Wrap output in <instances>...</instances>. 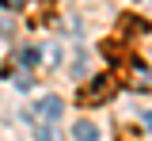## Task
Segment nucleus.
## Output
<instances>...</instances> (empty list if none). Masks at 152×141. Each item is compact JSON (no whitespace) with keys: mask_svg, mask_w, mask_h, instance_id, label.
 I'll use <instances>...</instances> for the list:
<instances>
[{"mask_svg":"<svg viewBox=\"0 0 152 141\" xmlns=\"http://www.w3.org/2000/svg\"><path fill=\"white\" fill-rule=\"evenodd\" d=\"M118 92V80H114L110 73H99V76H88V80L76 88V103L80 107H99V103H107Z\"/></svg>","mask_w":152,"mask_h":141,"instance_id":"nucleus-1","label":"nucleus"},{"mask_svg":"<svg viewBox=\"0 0 152 141\" xmlns=\"http://www.w3.org/2000/svg\"><path fill=\"white\" fill-rule=\"evenodd\" d=\"M61 107H65V103H61V95H42L31 111H23V118H34V122H57Z\"/></svg>","mask_w":152,"mask_h":141,"instance_id":"nucleus-2","label":"nucleus"},{"mask_svg":"<svg viewBox=\"0 0 152 141\" xmlns=\"http://www.w3.org/2000/svg\"><path fill=\"white\" fill-rule=\"evenodd\" d=\"M72 141H99V126L88 122V118L72 122Z\"/></svg>","mask_w":152,"mask_h":141,"instance_id":"nucleus-3","label":"nucleus"},{"mask_svg":"<svg viewBox=\"0 0 152 141\" xmlns=\"http://www.w3.org/2000/svg\"><path fill=\"white\" fill-rule=\"evenodd\" d=\"M57 61H61V50H57V46H46V50H38V65H46V69H53Z\"/></svg>","mask_w":152,"mask_h":141,"instance_id":"nucleus-4","label":"nucleus"},{"mask_svg":"<svg viewBox=\"0 0 152 141\" xmlns=\"http://www.w3.org/2000/svg\"><path fill=\"white\" fill-rule=\"evenodd\" d=\"M38 141H61L53 130V122H38Z\"/></svg>","mask_w":152,"mask_h":141,"instance_id":"nucleus-5","label":"nucleus"},{"mask_svg":"<svg viewBox=\"0 0 152 141\" xmlns=\"http://www.w3.org/2000/svg\"><path fill=\"white\" fill-rule=\"evenodd\" d=\"M38 61V50L34 46H23V50H19V65H34Z\"/></svg>","mask_w":152,"mask_h":141,"instance_id":"nucleus-6","label":"nucleus"},{"mask_svg":"<svg viewBox=\"0 0 152 141\" xmlns=\"http://www.w3.org/2000/svg\"><path fill=\"white\" fill-rule=\"evenodd\" d=\"M19 88V92H27V88H34V76H31V73H15V80H12Z\"/></svg>","mask_w":152,"mask_h":141,"instance_id":"nucleus-7","label":"nucleus"},{"mask_svg":"<svg viewBox=\"0 0 152 141\" xmlns=\"http://www.w3.org/2000/svg\"><path fill=\"white\" fill-rule=\"evenodd\" d=\"M141 122H145V126L152 130V111H141Z\"/></svg>","mask_w":152,"mask_h":141,"instance_id":"nucleus-8","label":"nucleus"},{"mask_svg":"<svg viewBox=\"0 0 152 141\" xmlns=\"http://www.w3.org/2000/svg\"><path fill=\"white\" fill-rule=\"evenodd\" d=\"M27 0H4V8H23Z\"/></svg>","mask_w":152,"mask_h":141,"instance_id":"nucleus-9","label":"nucleus"}]
</instances>
